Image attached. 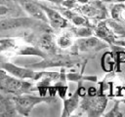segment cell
<instances>
[{
	"label": "cell",
	"mask_w": 125,
	"mask_h": 117,
	"mask_svg": "<svg viewBox=\"0 0 125 117\" xmlns=\"http://www.w3.org/2000/svg\"><path fill=\"white\" fill-rule=\"evenodd\" d=\"M31 87V84L23 81V79H20L14 75L10 76L6 71L0 70V89L4 93L20 96L28 93Z\"/></svg>",
	"instance_id": "obj_1"
},
{
	"label": "cell",
	"mask_w": 125,
	"mask_h": 117,
	"mask_svg": "<svg viewBox=\"0 0 125 117\" xmlns=\"http://www.w3.org/2000/svg\"><path fill=\"white\" fill-rule=\"evenodd\" d=\"M13 100L18 112H20L21 115L27 116L34 106L44 101H50L51 98L44 97H35L30 95H20L13 98Z\"/></svg>",
	"instance_id": "obj_2"
},
{
	"label": "cell",
	"mask_w": 125,
	"mask_h": 117,
	"mask_svg": "<svg viewBox=\"0 0 125 117\" xmlns=\"http://www.w3.org/2000/svg\"><path fill=\"white\" fill-rule=\"evenodd\" d=\"M18 2L19 5L21 7V9L25 13H27L30 17H32V19L38 20L45 23L48 22L47 17L39 3H37L34 0H18Z\"/></svg>",
	"instance_id": "obj_3"
},
{
	"label": "cell",
	"mask_w": 125,
	"mask_h": 117,
	"mask_svg": "<svg viewBox=\"0 0 125 117\" xmlns=\"http://www.w3.org/2000/svg\"><path fill=\"white\" fill-rule=\"evenodd\" d=\"M106 46H107V44L104 43L97 37H93L92 35L88 36V37H81L75 43V48L80 52L99 51Z\"/></svg>",
	"instance_id": "obj_4"
},
{
	"label": "cell",
	"mask_w": 125,
	"mask_h": 117,
	"mask_svg": "<svg viewBox=\"0 0 125 117\" xmlns=\"http://www.w3.org/2000/svg\"><path fill=\"white\" fill-rule=\"evenodd\" d=\"M75 63L74 60H72L70 58L66 56H61V55H55L53 58H47L41 62H38L37 64L31 65L32 68H45V67H51V66H72Z\"/></svg>",
	"instance_id": "obj_5"
},
{
	"label": "cell",
	"mask_w": 125,
	"mask_h": 117,
	"mask_svg": "<svg viewBox=\"0 0 125 117\" xmlns=\"http://www.w3.org/2000/svg\"><path fill=\"white\" fill-rule=\"evenodd\" d=\"M3 68L8 71L9 73H11L12 75L20 78V79H39L42 75H45L46 72H35L26 68H22V67H19L16 66L12 63H5L3 65Z\"/></svg>",
	"instance_id": "obj_6"
},
{
	"label": "cell",
	"mask_w": 125,
	"mask_h": 117,
	"mask_svg": "<svg viewBox=\"0 0 125 117\" xmlns=\"http://www.w3.org/2000/svg\"><path fill=\"white\" fill-rule=\"evenodd\" d=\"M40 4V3H39ZM42 10L44 11L46 17H47V20H48V22L50 23V25L55 28V29H62V28H64L67 26V20L66 19H64L58 11L52 9V8H49L43 4H40Z\"/></svg>",
	"instance_id": "obj_7"
},
{
	"label": "cell",
	"mask_w": 125,
	"mask_h": 117,
	"mask_svg": "<svg viewBox=\"0 0 125 117\" xmlns=\"http://www.w3.org/2000/svg\"><path fill=\"white\" fill-rule=\"evenodd\" d=\"M37 44L39 48L45 53H54L56 51V43L54 41L53 35L50 32L45 31L42 33L37 39Z\"/></svg>",
	"instance_id": "obj_8"
},
{
	"label": "cell",
	"mask_w": 125,
	"mask_h": 117,
	"mask_svg": "<svg viewBox=\"0 0 125 117\" xmlns=\"http://www.w3.org/2000/svg\"><path fill=\"white\" fill-rule=\"evenodd\" d=\"M96 34L98 37L101 39L104 40L108 44H112L115 42V35L113 30H111L109 27H107L105 21H101L97 26H96Z\"/></svg>",
	"instance_id": "obj_9"
},
{
	"label": "cell",
	"mask_w": 125,
	"mask_h": 117,
	"mask_svg": "<svg viewBox=\"0 0 125 117\" xmlns=\"http://www.w3.org/2000/svg\"><path fill=\"white\" fill-rule=\"evenodd\" d=\"M23 10L18 9L11 3H0V19L19 18L23 16Z\"/></svg>",
	"instance_id": "obj_10"
},
{
	"label": "cell",
	"mask_w": 125,
	"mask_h": 117,
	"mask_svg": "<svg viewBox=\"0 0 125 117\" xmlns=\"http://www.w3.org/2000/svg\"><path fill=\"white\" fill-rule=\"evenodd\" d=\"M80 11L82 12L83 15L89 17V18H101L104 16V10L101 8L100 4H84L81 8Z\"/></svg>",
	"instance_id": "obj_11"
},
{
	"label": "cell",
	"mask_w": 125,
	"mask_h": 117,
	"mask_svg": "<svg viewBox=\"0 0 125 117\" xmlns=\"http://www.w3.org/2000/svg\"><path fill=\"white\" fill-rule=\"evenodd\" d=\"M79 94L76 91V93L68 99L64 100V107H63V113L62 114V116H68L72 111L75 110V108L79 104Z\"/></svg>",
	"instance_id": "obj_12"
},
{
	"label": "cell",
	"mask_w": 125,
	"mask_h": 117,
	"mask_svg": "<svg viewBox=\"0 0 125 117\" xmlns=\"http://www.w3.org/2000/svg\"><path fill=\"white\" fill-rule=\"evenodd\" d=\"M20 55H31V56H38V57H42L43 58H47V53H45L43 50H41L40 48H36V47H26L23 48L21 51L19 52Z\"/></svg>",
	"instance_id": "obj_13"
},
{
	"label": "cell",
	"mask_w": 125,
	"mask_h": 117,
	"mask_svg": "<svg viewBox=\"0 0 125 117\" xmlns=\"http://www.w3.org/2000/svg\"><path fill=\"white\" fill-rule=\"evenodd\" d=\"M57 44L61 48H67L71 46L72 41H71V34L70 33H64L62 36H60L57 40Z\"/></svg>",
	"instance_id": "obj_14"
},
{
	"label": "cell",
	"mask_w": 125,
	"mask_h": 117,
	"mask_svg": "<svg viewBox=\"0 0 125 117\" xmlns=\"http://www.w3.org/2000/svg\"><path fill=\"white\" fill-rule=\"evenodd\" d=\"M102 65H103V68L106 72L111 71L112 66H113V61H112V55L110 53H105L104 55L103 59H102Z\"/></svg>",
	"instance_id": "obj_15"
},
{
	"label": "cell",
	"mask_w": 125,
	"mask_h": 117,
	"mask_svg": "<svg viewBox=\"0 0 125 117\" xmlns=\"http://www.w3.org/2000/svg\"><path fill=\"white\" fill-rule=\"evenodd\" d=\"M72 33L76 36H78L79 38L81 37H88V36H91L92 35V29L89 28V27H86V26H78L77 28H73L72 29Z\"/></svg>",
	"instance_id": "obj_16"
},
{
	"label": "cell",
	"mask_w": 125,
	"mask_h": 117,
	"mask_svg": "<svg viewBox=\"0 0 125 117\" xmlns=\"http://www.w3.org/2000/svg\"><path fill=\"white\" fill-rule=\"evenodd\" d=\"M118 106H119V103H118V101L114 104V106L112 107V109L107 113V114H105L104 116H113V117H117V116H122V114L118 111Z\"/></svg>",
	"instance_id": "obj_17"
},
{
	"label": "cell",
	"mask_w": 125,
	"mask_h": 117,
	"mask_svg": "<svg viewBox=\"0 0 125 117\" xmlns=\"http://www.w3.org/2000/svg\"><path fill=\"white\" fill-rule=\"evenodd\" d=\"M116 56H117V59L119 62H122V63L125 62V51H119L116 54Z\"/></svg>",
	"instance_id": "obj_18"
},
{
	"label": "cell",
	"mask_w": 125,
	"mask_h": 117,
	"mask_svg": "<svg viewBox=\"0 0 125 117\" xmlns=\"http://www.w3.org/2000/svg\"><path fill=\"white\" fill-rule=\"evenodd\" d=\"M88 95H89V97H94V96H96V95H97V90H96L95 88H93V87L89 88V90H88Z\"/></svg>",
	"instance_id": "obj_19"
},
{
	"label": "cell",
	"mask_w": 125,
	"mask_h": 117,
	"mask_svg": "<svg viewBox=\"0 0 125 117\" xmlns=\"http://www.w3.org/2000/svg\"><path fill=\"white\" fill-rule=\"evenodd\" d=\"M119 19H121L122 20H125V7L120 11V13H119V18H118V20Z\"/></svg>",
	"instance_id": "obj_20"
},
{
	"label": "cell",
	"mask_w": 125,
	"mask_h": 117,
	"mask_svg": "<svg viewBox=\"0 0 125 117\" xmlns=\"http://www.w3.org/2000/svg\"><path fill=\"white\" fill-rule=\"evenodd\" d=\"M45 1L53 2V3H56L57 5H61V4H62V2H63V0H45Z\"/></svg>",
	"instance_id": "obj_21"
},
{
	"label": "cell",
	"mask_w": 125,
	"mask_h": 117,
	"mask_svg": "<svg viewBox=\"0 0 125 117\" xmlns=\"http://www.w3.org/2000/svg\"><path fill=\"white\" fill-rule=\"evenodd\" d=\"M76 1L79 3H82V4H86V3H88L89 0H76Z\"/></svg>",
	"instance_id": "obj_22"
},
{
	"label": "cell",
	"mask_w": 125,
	"mask_h": 117,
	"mask_svg": "<svg viewBox=\"0 0 125 117\" xmlns=\"http://www.w3.org/2000/svg\"><path fill=\"white\" fill-rule=\"evenodd\" d=\"M6 43V40H0V44H4Z\"/></svg>",
	"instance_id": "obj_23"
},
{
	"label": "cell",
	"mask_w": 125,
	"mask_h": 117,
	"mask_svg": "<svg viewBox=\"0 0 125 117\" xmlns=\"http://www.w3.org/2000/svg\"><path fill=\"white\" fill-rule=\"evenodd\" d=\"M125 0H116V2H118V3H121V2H124Z\"/></svg>",
	"instance_id": "obj_24"
},
{
	"label": "cell",
	"mask_w": 125,
	"mask_h": 117,
	"mask_svg": "<svg viewBox=\"0 0 125 117\" xmlns=\"http://www.w3.org/2000/svg\"><path fill=\"white\" fill-rule=\"evenodd\" d=\"M2 98H3V97H2L1 95H0V99H2Z\"/></svg>",
	"instance_id": "obj_25"
},
{
	"label": "cell",
	"mask_w": 125,
	"mask_h": 117,
	"mask_svg": "<svg viewBox=\"0 0 125 117\" xmlns=\"http://www.w3.org/2000/svg\"><path fill=\"white\" fill-rule=\"evenodd\" d=\"M104 1H111V0H104Z\"/></svg>",
	"instance_id": "obj_26"
}]
</instances>
